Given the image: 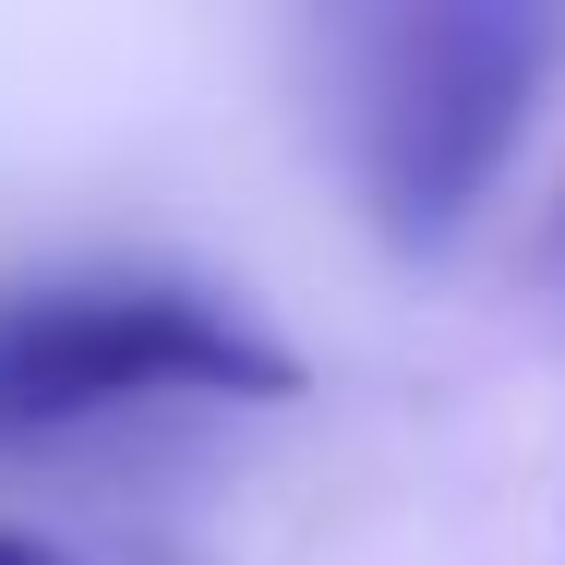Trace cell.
Returning a JSON list of instances; mask_svg holds the SVG:
<instances>
[{"mask_svg": "<svg viewBox=\"0 0 565 565\" xmlns=\"http://www.w3.org/2000/svg\"><path fill=\"white\" fill-rule=\"evenodd\" d=\"M565 24L542 0H397L338 24V132L361 217L397 253H446L542 109Z\"/></svg>", "mask_w": 565, "mask_h": 565, "instance_id": "1", "label": "cell"}, {"mask_svg": "<svg viewBox=\"0 0 565 565\" xmlns=\"http://www.w3.org/2000/svg\"><path fill=\"white\" fill-rule=\"evenodd\" d=\"M301 361L193 277H24L0 289V457L157 409H265Z\"/></svg>", "mask_w": 565, "mask_h": 565, "instance_id": "2", "label": "cell"}, {"mask_svg": "<svg viewBox=\"0 0 565 565\" xmlns=\"http://www.w3.org/2000/svg\"><path fill=\"white\" fill-rule=\"evenodd\" d=\"M0 565H85V554H61V542H36V530H0Z\"/></svg>", "mask_w": 565, "mask_h": 565, "instance_id": "3", "label": "cell"}]
</instances>
